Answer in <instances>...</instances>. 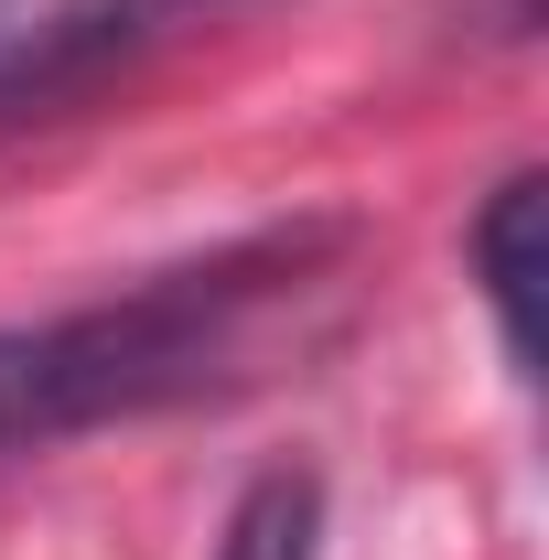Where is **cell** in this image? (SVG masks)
<instances>
[{
    "label": "cell",
    "mask_w": 549,
    "mask_h": 560,
    "mask_svg": "<svg viewBox=\"0 0 549 560\" xmlns=\"http://www.w3.org/2000/svg\"><path fill=\"white\" fill-rule=\"evenodd\" d=\"M11 22H22V0H0V33H11Z\"/></svg>",
    "instance_id": "5"
},
{
    "label": "cell",
    "mask_w": 549,
    "mask_h": 560,
    "mask_svg": "<svg viewBox=\"0 0 549 560\" xmlns=\"http://www.w3.org/2000/svg\"><path fill=\"white\" fill-rule=\"evenodd\" d=\"M344 248H355L344 215H291L259 237H226L206 259H173L130 291H97L75 313L0 324V464L259 388L280 346L324 324Z\"/></svg>",
    "instance_id": "1"
},
{
    "label": "cell",
    "mask_w": 549,
    "mask_h": 560,
    "mask_svg": "<svg viewBox=\"0 0 549 560\" xmlns=\"http://www.w3.org/2000/svg\"><path fill=\"white\" fill-rule=\"evenodd\" d=\"M464 270H475V302H484V324H495V346H506V366L539 377V366H528V355H539V324H528V302H539V173H506L475 206Z\"/></svg>",
    "instance_id": "3"
},
{
    "label": "cell",
    "mask_w": 549,
    "mask_h": 560,
    "mask_svg": "<svg viewBox=\"0 0 549 560\" xmlns=\"http://www.w3.org/2000/svg\"><path fill=\"white\" fill-rule=\"evenodd\" d=\"M248 11H270V0H55V11L11 22L0 33V140L130 86L173 44H195L215 22H248Z\"/></svg>",
    "instance_id": "2"
},
{
    "label": "cell",
    "mask_w": 549,
    "mask_h": 560,
    "mask_svg": "<svg viewBox=\"0 0 549 560\" xmlns=\"http://www.w3.org/2000/svg\"><path fill=\"white\" fill-rule=\"evenodd\" d=\"M313 550H324V486L302 464L259 475V486L237 495L226 539H215V560H313Z\"/></svg>",
    "instance_id": "4"
}]
</instances>
